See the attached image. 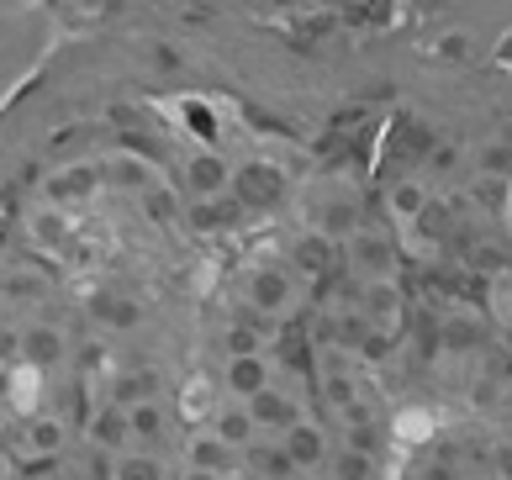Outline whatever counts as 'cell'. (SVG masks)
Masks as SVG:
<instances>
[{
	"mask_svg": "<svg viewBox=\"0 0 512 480\" xmlns=\"http://www.w3.org/2000/svg\"><path fill=\"white\" fill-rule=\"evenodd\" d=\"M344 480H365V459H359V454L344 459Z\"/></svg>",
	"mask_w": 512,
	"mask_h": 480,
	"instance_id": "277c9868",
	"label": "cell"
},
{
	"mask_svg": "<svg viewBox=\"0 0 512 480\" xmlns=\"http://www.w3.org/2000/svg\"><path fill=\"white\" fill-rule=\"evenodd\" d=\"M417 201H423V196H417V185H402V190H396V206H402V211H412Z\"/></svg>",
	"mask_w": 512,
	"mask_h": 480,
	"instance_id": "3957f363",
	"label": "cell"
},
{
	"mask_svg": "<svg viewBox=\"0 0 512 480\" xmlns=\"http://www.w3.org/2000/svg\"><path fill=\"white\" fill-rule=\"evenodd\" d=\"M238 386H243V391L259 386V364H238Z\"/></svg>",
	"mask_w": 512,
	"mask_h": 480,
	"instance_id": "7a4b0ae2",
	"label": "cell"
},
{
	"mask_svg": "<svg viewBox=\"0 0 512 480\" xmlns=\"http://www.w3.org/2000/svg\"><path fill=\"white\" fill-rule=\"evenodd\" d=\"M291 449H296L301 459H312V454H317V438H312V433H296V444H291Z\"/></svg>",
	"mask_w": 512,
	"mask_h": 480,
	"instance_id": "6da1fadb",
	"label": "cell"
}]
</instances>
